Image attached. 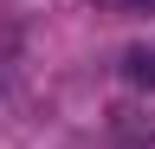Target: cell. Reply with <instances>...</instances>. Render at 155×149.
Wrapping results in <instances>:
<instances>
[{
  "instance_id": "cell-1",
  "label": "cell",
  "mask_w": 155,
  "mask_h": 149,
  "mask_svg": "<svg viewBox=\"0 0 155 149\" xmlns=\"http://www.w3.org/2000/svg\"><path fill=\"white\" fill-rule=\"evenodd\" d=\"M129 78L136 84H155V52H129Z\"/></svg>"
}]
</instances>
